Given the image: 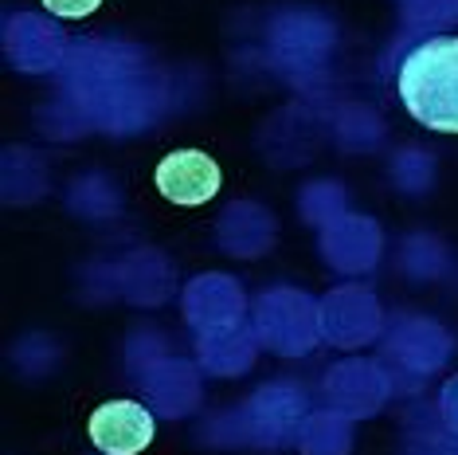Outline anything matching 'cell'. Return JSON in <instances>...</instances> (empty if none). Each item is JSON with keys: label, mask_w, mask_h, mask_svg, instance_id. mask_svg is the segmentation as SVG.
<instances>
[{"label": "cell", "mask_w": 458, "mask_h": 455, "mask_svg": "<svg viewBox=\"0 0 458 455\" xmlns=\"http://www.w3.org/2000/svg\"><path fill=\"white\" fill-rule=\"evenodd\" d=\"M400 102L420 126L458 133V36H431L400 64Z\"/></svg>", "instance_id": "6da1fadb"}, {"label": "cell", "mask_w": 458, "mask_h": 455, "mask_svg": "<svg viewBox=\"0 0 458 455\" xmlns=\"http://www.w3.org/2000/svg\"><path fill=\"white\" fill-rule=\"evenodd\" d=\"M157 193L169 204H181V209H196V204H208L224 185V173L216 158H208L204 150H173L165 153L157 173Z\"/></svg>", "instance_id": "7a4b0ae2"}, {"label": "cell", "mask_w": 458, "mask_h": 455, "mask_svg": "<svg viewBox=\"0 0 458 455\" xmlns=\"http://www.w3.org/2000/svg\"><path fill=\"white\" fill-rule=\"evenodd\" d=\"M87 432L95 440V448L106 455H141L153 443L157 424H153L149 408L138 405V400H106V405L90 412Z\"/></svg>", "instance_id": "3957f363"}, {"label": "cell", "mask_w": 458, "mask_h": 455, "mask_svg": "<svg viewBox=\"0 0 458 455\" xmlns=\"http://www.w3.org/2000/svg\"><path fill=\"white\" fill-rule=\"evenodd\" d=\"M39 4H44L47 13L64 16V20H82V16L98 13V8H102V0H39Z\"/></svg>", "instance_id": "277c9868"}, {"label": "cell", "mask_w": 458, "mask_h": 455, "mask_svg": "<svg viewBox=\"0 0 458 455\" xmlns=\"http://www.w3.org/2000/svg\"><path fill=\"white\" fill-rule=\"evenodd\" d=\"M439 408H443V420H446V428H451L454 436H458V377H451V381H446Z\"/></svg>", "instance_id": "5b68a950"}]
</instances>
